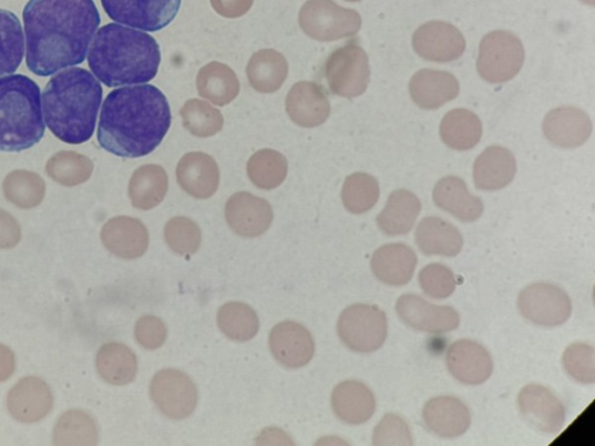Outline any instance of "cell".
Here are the masks:
<instances>
[{
	"mask_svg": "<svg viewBox=\"0 0 595 446\" xmlns=\"http://www.w3.org/2000/svg\"><path fill=\"white\" fill-rule=\"evenodd\" d=\"M517 408L522 418L537 432L555 435L565 425L564 404L545 386L531 384L523 387L517 395Z\"/></svg>",
	"mask_w": 595,
	"mask_h": 446,
	"instance_id": "cell-13",
	"label": "cell"
},
{
	"mask_svg": "<svg viewBox=\"0 0 595 446\" xmlns=\"http://www.w3.org/2000/svg\"><path fill=\"white\" fill-rule=\"evenodd\" d=\"M516 170L514 155L506 148L492 146L474 162L473 180L479 190H502L513 181Z\"/></svg>",
	"mask_w": 595,
	"mask_h": 446,
	"instance_id": "cell-28",
	"label": "cell"
},
{
	"mask_svg": "<svg viewBox=\"0 0 595 446\" xmlns=\"http://www.w3.org/2000/svg\"><path fill=\"white\" fill-rule=\"evenodd\" d=\"M347 2H361V0H347Z\"/></svg>",
	"mask_w": 595,
	"mask_h": 446,
	"instance_id": "cell-52",
	"label": "cell"
},
{
	"mask_svg": "<svg viewBox=\"0 0 595 446\" xmlns=\"http://www.w3.org/2000/svg\"><path fill=\"white\" fill-rule=\"evenodd\" d=\"M197 89L205 100L214 105L225 106L239 95L240 83L228 65L211 62L201 69Z\"/></svg>",
	"mask_w": 595,
	"mask_h": 446,
	"instance_id": "cell-32",
	"label": "cell"
},
{
	"mask_svg": "<svg viewBox=\"0 0 595 446\" xmlns=\"http://www.w3.org/2000/svg\"><path fill=\"white\" fill-rule=\"evenodd\" d=\"M563 367L574 381L587 385L595 382V350L586 343H575L566 348Z\"/></svg>",
	"mask_w": 595,
	"mask_h": 446,
	"instance_id": "cell-44",
	"label": "cell"
},
{
	"mask_svg": "<svg viewBox=\"0 0 595 446\" xmlns=\"http://www.w3.org/2000/svg\"><path fill=\"white\" fill-rule=\"evenodd\" d=\"M22 19L28 68L40 77L83 63L102 21L93 0H30Z\"/></svg>",
	"mask_w": 595,
	"mask_h": 446,
	"instance_id": "cell-1",
	"label": "cell"
},
{
	"mask_svg": "<svg viewBox=\"0 0 595 446\" xmlns=\"http://www.w3.org/2000/svg\"><path fill=\"white\" fill-rule=\"evenodd\" d=\"M182 189L197 199H207L218 191L220 172L216 159L204 153H189L176 170Z\"/></svg>",
	"mask_w": 595,
	"mask_h": 446,
	"instance_id": "cell-22",
	"label": "cell"
},
{
	"mask_svg": "<svg viewBox=\"0 0 595 446\" xmlns=\"http://www.w3.org/2000/svg\"><path fill=\"white\" fill-rule=\"evenodd\" d=\"M325 75L335 95L349 100L360 97L370 82L369 56L361 45L349 43L328 58Z\"/></svg>",
	"mask_w": 595,
	"mask_h": 446,
	"instance_id": "cell-9",
	"label": "cell"
},
{
	"mask_svg": "<svg viewBox=\"0 0 595 446\" xmlns=\"http://www.w3.org/2000/svg\"><path fill=\"white\" fill-rule=\"evenodd\" d=\"M413 46L422 59L447 63L456 61L464 54L466 42L459 29L451 23L431 21L414 33Z\"/></svg>",
	"mask_w": 595,
	"mask_h": 446,
	"instance_id": "cell-15",
	"label": "cell"
},
{
	"mask_svg": "<svg viewBox=\"0 0 595 446\" xmlns=\"http://www.w3.org/2000/svg\"><path fill=\"white\" fill-rule=\"evenodd\" d=\"M419 249L428 256H458L464 245L461 231L441 218H424L416 231Z\"/></svg>",
	"mask_w": 595,
	"mask_h": 446,
	"instance_id": "cell-30",
	"label": "cell"
},
{
	"mask_svg": "<svg viewBox=\"0 0 595 446\" xmlns=\"http://www.w3.org/2000/svg\"><path fill=\"white\" fill-rule=\"evenodd\" d=\"M270 350L278 363L289 369H299L312 361L315 340L304 325L284 321L274 326L269 338Z\"/></svg>",
	"mask_w": 595,
	"mask_h": 446,
	"instance_id": "cell-18",
	"label": "cell"
},
{
	"mask_svg": "<svg viewBox=\"0 0 595 446\" xmlns=\"http://www.w3.org/2000/svg\"><path fill=\"white\" fill-rule=\"evenodd\" d=\"M106 249L124 260H136L150 247L147 227L137 219L121 217L111 220L102 231Z\"/></svg>",
	"mask_w": 595,
	"mask_h": 446,
	"instance_id": "cell-24",
	"label": "cell"
},
{
	"mask_svg": "<svg viewBox=\"0 0 595 446\" xmlns=\"http://www.w3.org/2000/svg\"><path fill=\"white\" fill-rule=\"evenodd\" d=\"M44 131L40 86L25 75L0 77V152L29 151Z\"/></svg>",
	"mask_w": 595,
	"mask_h": 446,
	"instance_id": "cell-5",
	"label": "cell"
},
{
	"mask_svg": "<svg viewBox=\"0 0 595 446\" xmlns=\"http://www.w3.org/2000/svg\"><path fill=\"white\" fill-rule=\"evenodd\" d=\"M184 128L197 137H209L218 134L224 127V116L208 103L192 100L181 110Z\"/></svg>",
	"mask_w": 595,
	"mask_h": 446,
	"instance_id": "cell-42",
	"label": "cell"
},
{
	"mask_svg": "<svg viewBox=\"0 0 595 446\" xmlns=\"http://www.w3.org/2000/svg\"><path fill=\"white\" fill-rule=\"evenodd\" d=\"M164 239L176 253L189 256L199 250L202 231L194 220L177 217L165 225Z\"/></svg>",
	"mask_w": 595,
	"mask_h": 446,
	"instance_id": "cell-43",
	"label": "cell"
},
{
	"mask_svg": "<svg viewBox=\"0 0 595 446\" xmlns=\"http://www.w3.org/2000/svg\"><path fill=\"white\" fill-rule=\"evenodd\" d=\"M419 283L425 295L443 300L454 294L456 278L454 272L442 265L424 267L419 274Z\"/></svg>",
	"mask_w": 595,
	"mask_h": 446,
	"instance_id": "cell-45",
	"label": "cell"
},
{
	"mask_svg": "<svg viewBox=\"0 0 595 446\" xmlns=\"http://www.w3.org/2000/svg\"><path fill=\"white\" fill-rule=\"evenodd\" d=\"M582 2L586 3V4H589V6H594L595 0H582Z\"/></svg>",
	"mask_w": 595,
	"mask_h": 446,
	"instance_id": "cell-51",
	"label": "cell"
},
{
	"mask_svg": "<svg viewBox=\"0 0 595 446\" xmlns=\"http://www.w3.org/2000/svg\"><path fill=\"white\" fill-rule=\"evenodd\" d=\"M181 4L182 0H102L103 9L113 21L145 32L170 27Z\"/></svg>",
	"mask_w": 595,
	"mask_h": 446,
	"instance_id": "cell-10",
	"label": "cell"
},
{
	"mask_svg": "<svg viewBox=\"0 0 595 446\" xmlns=\"http://www.w3.org/2000/svg\"><path fill=\"white\" fill-rule=\"evenodd\" d=\"M517 308L523 318L544 328L560 326L573 314L568 294L550 283H535L523 290Z\"/></svg>",
	"mask_w": 595,
	"mask_h": 446,
	"instance_id": "cell-11",
	"label": "cell"
},
{
	"mask_svg": "<svg viewBox=\"0 0 595 446\" xmlns=\"http://www.w3.org/2000/svg\"><path fill=\"white\" fill-rule=\"evenodd\" d=\"M447 366L452 377L465 385H482L493 373L490 352L480 343L460 340L452 343L447 352Z\"/></svg>",
	"mask_w": 595,
	"mask_h": 446,
	"instance_id": "cell-16",
	"label": "cell"
},
{
	"mask_svg": "<svg viewBox=\"0 0 595 446\" xmlns=\"http://www.w3.org/2000/svg\"><path fill=\"white\" fill-rule=\"evenodd\" d=\"M103 102V87L82 68L55 74L42 92L47 127L68 145L88 143L96 131Z\"/></svg>",
	"mask_w": 595,
	"mask_h": 446,
	"instance_id": "cell-3",
	"label": "cell"
},
{
	"mask_svg": "<svg viewBox=\"0 0 595 446\" xmlns=\"http://www.w3.org/2000/svg\"><path fill=\"white\" fill-rule=\"evenodd\" d=\"M249 83L259 93H273L281 87L289 75L285 56L274 50L259 51L247 66Z\"/></svg>",
	"mask_w": 595,
	"mask_h": 446,
	"instance_id": "cell-34",
	"label": "cell"
},
{
	"mask_svg": "<svg viewBox=\"0 0 595 446\" xmlns=\"http://www.w3.org/2000/svg\"><path fill=\"white\" fill-rule=\"evenodd\" d=\"M152 401L163 415L184 419L198 404V391L188 375L176 369H165L155 374L151 384Z\"/></svg>",
	"mask_w": 595,
	"mask_h": 446,
	"instance_id": "cell-12",
	"label": "cell"
},
{
	"mask_svg": "<svg viewBox=\"0 0 595 446\" xmlns=\"http://www.w3.org/2000/svg\"><path fill=\"white\" fill-rule=\"evenodd\" d=\"M166 338H168V330L160 318L146 315L137 320L135 339L141 346L156 350L164 344Z\"/></svg>",
	"mask_w": 595,
	"mask_h": 446,
	"instance_id": "cell-47",
	"label": "cell"
},
{
	"mask_svg": "<svg viewBox=\"0 0 595 446\" xmlns=\"http://www.w3.org/2000/svg\"><path fill=\"white\" fill-rule=\"evenodd\" d=\"M53 406L50 385L38 377L22 378L8 395V409L21 424H37L52 412Z\"/></svg>",
	"mask_w": 595,
	"mask_h": 446,
	"instance_id": "cell-19",
	"label": "cell"
},
{
	"mask_svg": "<svg viewBox=\"0 0 595 446\" xmlns=\"http://www.w3.org/2000/svg\"><path fill=\"white\" fill-rule=\"evenodd\" d=\"M226 221L230 229L244 238H257L271 226V205L248 193L232 196L225 208Z\"/></svg>",
	"mask_w": 595,
	"mask_h": 446,
	"instance_id": "cell-17",
	"label": "cell"
},
{
	"mask_svg": "<svg viewBox=\"0 0 595 446\" xmlns=\"http://www.w3.org/2000/svg\"><path fill=\"white\" fill-rule=\"evenodd\" d=\"M96 366L106 383L124 386L131 384L136 377L137 359L127 345L113 342L100 349Z\"/></svg>",
	"mask_w": 595,
	"mask_h": 446,
	"instance_id": "cell-35",
	"label": "cell"
},
{
	"mask_svg": "<svg viewBox=\"0 0 595 446\" xmlns=\"http://www.w3.org/2000/svg\"><path fill=\"white\" fill-rule=\"evenodd\" d=\"M589 116L581 108L563 106L547 113L543 122V132L547 139L557 147L577 148L586 143L592 134Z\"/></svg>",
	"mask_w": 595,
	"mask_h": 446,
	"instance_id": "cell-21",
	"label": "cell"
},
{
	"mask_svg": "<svg viewBox=\"0 0 595 446\" xmlns=\"http://www.w3.org/2000/svg\"><path fill=\"white\" fill-rule=\"evenodd\" d=\"M20 241V228L16 221L0 212V249L14 248Z\"/></svg>",
	"mask_w": 595,
	"mask_h": 446,
	"instance_id": "cell-49",
	"label": "cell"
},
{
	"mask_svg": "<svg viewBox=\"0 0 595 446\" xmlns=\"http://www.w3.org/2000/svg\"><path fill=\"white\" fill-rule=\"evenodd\" d=\"M287 112L298 126L314 128L327 122L330 103L320 85L312 82H299L289 92Z\"/></svg>",
	"mask_w": 595,
	"mask_h": 446,
	"instance_id": "cell-23",
	"label": "cell"
},
{
	"mask_svg": "<svg viewBox=\"0 0 595 446\" xmlns=\"http://www.w3.org/2000/svg\"><path fill=\"white\" fill-rule=\"evenodd\" d=\"M100 431L96 421L84 411L71 409L61 415L54 429L57 446H96Z\"/></svg>",
	"mask_w": 595,
	"mask_h": 446,
	"instance_id": "cell-37",
	"label": "cell"
},
{
	"mask_svg": "<svg viewBox=\"0 0 595 446\" xmlns=\"http://www.w3.org/2000/svg\"><path fill=\"white\" fill-rule=\"evenodd\" d=\"M288 170V159L273 149L254 154L247 167L250 180L261 190L276 189L287 178Z\"/></svg>",
	"mask_w": 595,
	"mask_h": 446,
	"instance_id": "cell-39",
	"label": "cell"
},
{
	"mask_svg": "<svg viewBox=\"0 0 595 446\" xmlns=\"http://www.w3.org/2000/svg\"><path fill=\"white\" fill-rule=\"evenodd\" d=\"M168 189V174L157 164H148L133 175L130 183V197L134 207L150 210L163 201Z\"/></svg>",
	"mask_w": 595,
	"mask_h": 446,
	"instance_id": "cell-36",
	"label": "cell"
},
{
	"mask_svg": "<svg viewBox=\"0 0 595 446\" xmlns=\"http://www.w3.org/2000/svg\"><path fill=\"white\" fill-rule=\"evenodd\" d=\"M16 371V356L13 351L0 344V383L10 380Z\"/></svg>",
	"mask_w": 595,
	"mask_h": 446,
	"instance_id": "cell-50",
	"label": "cell"
},
{
	"mask_svg": "<svg viewBox=\"0 0 595 446\" xmlns=\"http://www.w3.org/2000/svg\"><path fill=\"white\" fill-rule=\"evenodd\" d=\"M421 212L419 198L409 190H397L388 199L387 207L377 217L380 230L397 237L410 232Z\"/></svg>",
	"mask_w": 595,
	"mask_h": 446,
	"instance_id": "cell-31",
	"label": "cell"
},
{
	"mask_svg": "<svg viewBox=\"0 0 595 446\" xmlns=\"http://www.w3.org/2000/svg\"><path fill=\"white\" fill-rule=\"evenodd\" d=\"M18 17L10 11L0 10V76L13 75L23 56L25 40Z\"/></svg>",
	"mask_w": 595,
	"mask_h": 446,
	"instance_id": "cell-38",
	"label": "cell"
},
{
	"mask_svg": "<svg viewBox=\"0 0 595 446\" xmlns=\"http://www.w3.org/2000/svg\"><path fill=\"white\" fill-rule=\"evenodd\" d=\"M433 198L441 209L463 222L478 221L484 214L483 200L472 196L464 180L455 176L442 178L434 187Z\"/></svg>",
	"mask_w": 595,
	"mask_h": 446,
	"instance_id": "cell-29",
	"label": "cell"
},
{
	"mask_svg": "<svg viewBox=\"0 0 595 446\" xmlns=\"http://www.w3.org/2000/svg\"><path fill=\"white\" fill-rule=\"evenodd\" d=\"M425 428L442 438H458L471 426V413L460 398L441 395L431 398L422 411Z\"/></svg>",
	"mask_w": 595,
	"mask_h": 446,
	"instance_id": "cell-20",
	"label": "cell"
},
{
	"mask_svg": "<svg viewBox=\"0 0 595 446\" xmlns=\"http://www.w3.org/2000/svg\"><path fill=\"white\" fill-rule=\"evenodd\" d=\"M331 407L345 424L360 426L373 416L376 398L366 384L348 381L332 391Z\"/></svg>",
	"mask_w": 595,
	"mask_h": 446,
	"instance_id": "cell-26",
	"label": "cell"
},
{
	"mask_svg": "<svg viewBox=\"0 0 595 446\" xmlns=\"http://www.w3.org/2000/svg\"><path fill=\"white\" fill-rule=\"evenodd\" d=\"M373 446H412L413 436L407 419L397 414H387L372 435Z\"/></svg>",
	"mask_w": 595,
	"mask_h": 446,
	"instance_id": "cell-46",
	"label": "cell"
},
{
	"mask_svg": "<svg viewBox=\"0 0 595 446\" xmlns=\"http://www.w3.org/2000/svg\"><path fill=\"white\" fill-rule=\"evenodd\" d=\"M443 143L451 149L464 152L480 144L483 125L478 115L464 108L450 111L440 127Z\"/></svg>",
	"mask_w": 595,
	"mask_h": 446,
	"instance_id": "cell-33",
	"label": "cell"
},
{
	"mask_svg": "<svg viewBox=\"0 0 595 446\" xmlns=\"http://www.w3.org/2000/svg\"><path fill=\"white\" fill-rule=\"evenodd\" d=\"M218 325L230 340L247 342L254 339L259 330L256 312L244 302H228L219 310Z\"/></svg>",
	"mask_w": 595,
	"mask_h": 446,
	"instance_id": "cell-40",
	"label": "cell"
},
{
	"mask_svg": "<svg viewBox=\"0 0 595 446\" xmlns=\"http://www.w3.org/2000/svg\"><path fill=\"white\" fill-rule=\"evenodd\" d=\"M379 184L371 175L357 173L349 176L342 189V201L352 215L369 212L379 199Z\"/></svg>",
	"mask_w": 595,
	"mask_h": 446,
	"instance_id": "cell-41",
	"label": "cell"
},
{
	"mask_svg": "<svg viewBox=\"0 0 595 446\" xmlns=\"http://www.w3.org/2000/svg\"><path fill=\"white\" fill-rule=\"evenodd\" d=\"M399 319L412 330L428 334H444L458 330L460 314L449 307H437L417 294H403L396 303Z\"/></svg>",
	"mask_w": 595,
	"mask_h": 446,
	"instance_id": "cell-14",
	"label": "cell"
},
{
	"mask_svg": "<svg viewBox=\"0 0 595 446\" xmlns=\"http://www.w3.org/2000/svg\"><path fill=\"white\" fill-rule=\"evenodd\" d=\"M410 92L419 107L437 110L459 96L460 84L456 77L449 73L423 69L413 76Z\"/></svg>",
	"mask_w": 595,
	"mask_h": 446,
	"instance_id": "cell-27",
	"label": "cell"
},
{
	"mask_svg": "<svg viewBox=\"0 0 595 446\" xmlns=\"http://www.w3.org/2000/svg\"><path fill=\"white\" fill-rule=\"evenodd\" d=\"M388 331L387 314L371 304H352L342 312L338 322L341 341L359 354H371L382 348Z\"/></svg>",
	"mask_w": 595,
	"mask_h": 446,
	"instance_id": "cell-7",
	"label": "cell"
},
{
	"mask_svg": "<svg viewBox=\"0 0 595 446\" xmlns=\"http://www.w3.org/2000/svg\"><path fill=\"white\" fill-rule=\"evenodd\" d=\"M217 13L234 19L245 15L253 7L254 0H211Z\"/></svg>",
	"mask_w": 595,
	"mask_h": 446,
	"instance_id": "cell-48",
	"label": "cell"
},
{
	"mask_svg": "<svg viewBox=\"0 0 595 446\" xmlns=\"http://www.w3.org/2000/svg\"><path fill=\"white\" fill-rule=\"evenodd\" d=\"M525 58V49L515 34L491 32L481 42L479 73L489 83H506L520 73Z\"/></svg>",
	"mask_w": 595,
	"mask_h": 446,
	"instance_id": "cell-8",
	"label": "cell"
},
{
	"mask_svg": "<svg viewBox=\"0 0 595 446\" xmlns=\"http://www.w3.org/2000/svg\"><path fill=\"white\" fill-rule=\"evenodd\" d=\"M172 126L168 100L156 86L145 84L113 90L100 117L101 147L119 157L139 158L152 154Z\"/></svg>",
	"mask_w": 595,
	"mask_h": 446,
	"instance_id": "cell-2",
	"label": "cell"
},
{
	"mask_svg": "<svg viewBox=\"0 0 595 446\" xmlns=\"http://www.w3.org/2000/svg\"><path fill=\"white\" fill-rule=\"evenodd\" d=\"M306 35L318 41H337L360 32L359 12L339 7L332 0H308L299 13Z\"/></svg>",
	"mask_w": 595,
	"mask_h": 446,
	"instance_id": "cell-6",
	"label": "cell"
},
{
	"mask_svg": "<svg viewBox=\"0 0 595 446\" xmlns=\"http://www.w3.org/2000/svg\"><path fill=\"white\" fill-rule=\"evenodd\" d=\"M418 266L417 253L407 245L393 243L379 248L371 258L376 278L390 287L410 283Z\"/></svg>",
	"mask_w": 595,
	"mask_h": 446,
	"instance_id": "cell-25",
	"label": "cell"
},
{
	"mask_svg": "<svg viewBox=\"0 0 595 446\" xmlns=\"http://www.w3.org/2000/svg\"><path fill=\"white\" fill-rule=\"evenodd\" d=\"M88 63L107 87L146 84L158 73L160 45L147 33L107 23L93 38Z\"/></svg>",
	"mask_w": 595,
	"mask_h": 446,
	"instance_id": "cell-4",
	"label": "cell"
}]
</instances>
